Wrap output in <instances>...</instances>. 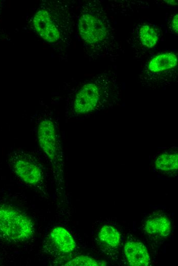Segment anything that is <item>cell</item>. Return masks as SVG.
Instances as JSON below:
<instances>
[{
  "label": "cell",
  "instance_id": "obj_14",
  "mask_svg": "<svg viewBox=\"0 0 178 266\" xmlns=\"http://www.w3.org/2000/svg\"><path fill=\"white\" fill-rule=\"evenodd\" d=\"M68 266H104L107 263L104 261H98L85 255H80L73 258L63 264Z\"/></svg>",
  "mask_w": 178,
  "mask_h": 266
},
{
  "label": "cell",
  "instance_id": "obj_8",
  "mask_svg": "<svg viewBox=\"0 0 178 266\" xmlns=\"http://www.w3.org/2000/svg\"><path fill=\"white\" fill-rule=\"evenodd\" d=\"M159 30L151 24L141 23L134 27L131 32L130 46L139 57L145 56L152 51L159 42Z\"/></svg>",
  "mask_w": 178,
  "mask_h": 266
},
{
  "label": "cell",
  "instance_id": "obj_9",
  "mask_svg": "<svg viewBox=\"0 0 178 266\" xmlns=\"http://www.w3.org/2000/svg\"><path fill=\"white\" fill-rule=\"evenodd\" d=\"M76 243L69 232L62 227L52 229L48 235L43 248L51 255L68 254L76 248Z\"/></svg>",
  "mask_w": 178,
  "mask_h": 266
},
{
  "label": "cell",
  "instance_id": "obj_11",
  "mask_svg": "<svg viewBox=\"0 0 178 266\" xmlns=\"http://www.w3.org/2000/svg\"><path fill=\"white\" fill-rule=\"evenodd\" d=\"M145 231L148 234L157 237H166L170 233L171 225L165 216L159 215L148 219L145 225Z\"/></svg>",
  "mask_w": 178,
  "mask_h": 266
},
{
  "label": "cell",
  "instance_id": "obj_12",
  "mask_svg": "<svg viewBox=\"0 0 178 266\" xmlns=\"http://www.w3.org/2000/svg\"><path fill=\"white\" fill-rule=\"evenodd\" d=\"M155 167L157 170L165 172L177 170L178 168L177 152H166L161 154L155 161Z\"/></svg>",
  "mask_w": 178,
  "mask_h": 266
},
{
  "label": "cell",
  "instance_id": "obj_3",
  "mask_svg": "<svg viewBox=\"0 0 178 266\" xmlns=\"http://www.w3.org/2000/svg\"><path fill=\"white\" fill-rule=\"evenodd\" d=\"M75 15L69 3L62 1H44L32 19L35 32L56 50H64L71 42Z\"/></svg>",
  "mask_w": 178,
  "mask_h": 266
},
{
  "label": "cell",
  "instance_id": "obj_5",
  "mask_svg": "<svg viewBox=\"0 0 178 266\" xmlns=\"http://www.w3.org/2000/svg\"><path fill=\"white\" fill-rule=\"evenodd\" d=\"M37 137L41 149L46 155L57 186L63 182V153L59 131L54 120L42 117L37 126Z\"/></svg>",
  "mask_w": 178,
  "mask_h": 266
},
{
  "label": "cell",
  "instance_id": "obj_6",
  "mask_svg": "<svg viewBox=\"0 0 178 266\" xmlns=\"http://www.w3.org/2000/svg\"><path fill=\"white\" fill-rule=\"evenodd\" d=\"M35 233L34 223L25 212L10 205L0 204V238L12 243L31 239Z\"/></svg>",
  "mask_w": 178,
  "mask_h": 266
},
{
  "label": "cell",
  "instance_id": "obj_10",
  "mask_svg": "<svg viewBox=\"0 0 178 266\" xmlns=\"http://www.w3.org/2000/svg\"><path fill=\"white\" fill-rule=\"evenodd\" d=\"M124 251L130 265L146 266L150 263L147 249L141 242L128 241L124 245Z\"/></svg>",
  "mask_w": 178,
  "mask_h": 266
},
{
  "label": "cell",
  "instance_id": "obj_2",
  "mask_svg": "<svg viewBox=\"0 0 178 266\" xmlns=\"http://www.w3.org/2000/svg\"><path fill=\"white\" fill-rule=\"evenodd\" d=\"M120 97L117 74L105 71L76 89L69 99V115L71 118H77L108 109L117 104Z\"/></svg>",
  "mask_w": 178,
  "mask_h": 266
},
{
  "label": "cell",
  "instance_id": "obj_13",
  "mask_svg": "<svg viewBox=\"0 0 178 266\" xmlns=\"http://www.w3.org/2000/svg\"><path fill=\"white\" fill-rule=\"evenodd\" d=\"M99 240L111 247H116L120 242V234L118 231L110 226H103L98 235Z\"/></svg>",
  "mask_w": 178,
  "mask_h": 266
},
{
  "label": "cell",
  "instance_id": "obj_15",
  "mask_svg": "<svg viewBox=\"0 0 178 266\" xmlns=\"http://www.w3.org/2000/svg\"><path fill=\"white\" fill-rule=\"evenodd\" d=\"M169 28L172 33L177 35L178 32V15L175 14L171 19L169 23Z\"/></svg>",
  "mask_w": 178,
  "mask_h": 266
},
{
  "label": "cell",
  "instance_id": "obj_7",
  "mask_svg": "<svg viewBox=\"0 0 178 266\" xmlns=\"http://www.w3.org/2000/svg\"><path fill=\"white\" fill-rule=\"evenodd\" d=\"M10 162L13 171L24 183L32 187L43 184L44 174L42 165L30 153L24 150L14 151Z\"/></svg>",
  "mask_w": 178,
  "mask_h": 266
},
{
  "label": "cell",
  "instance_id": "obj_16",
  "mask_svg": "<svg viewBox=\"0 0 178 266\" xmlns=\"http://www.w3.org/2000/svg\"><path fill=\"white\" fill-rule=\"evenodd\" d=\"M166 3L171 5H177V2L176 1H164Z\"/></svg>",
  "mask_w": 178,
  "mask_h": 266
},
{
  "label": "cell",
  "instance_id": "obj_4",
  "mask_svg": "<svg viewBox=\"0 0 178 266\" xmlns=\"http://www.w3.org/2000/svg\"><path fill=\"white\" fill-rule=\"evenodd\" d=\"M177 72L176 55L172 52L160 54L149 59L142 68L140 83L151 90L163 88L176 81Z\"/></svg>",
  "mask_w": 178,
  "mask_h": 266
},
{
  "label": "cell",
  "instance_id": "obj_1",
  "mask_svg": "<svg viewBox=\"0 0 178 266\" xmlns=\"http://www.w3.org/2000/svg\"><path fill=\"white\" fill-rule=\"evenodd\" d=\"M78 32L89 58L115 61L123 52L101 1H87L80 9Z\"/></svg>",
  "mask_w": 178,
  "mask_h": 266
}]
</instances>
